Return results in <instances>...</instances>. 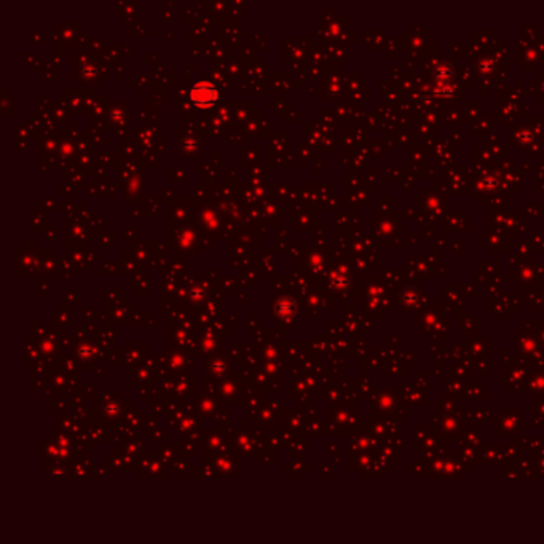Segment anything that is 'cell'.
I'll use <instances>...</instances> for the list:
<instances>
[{
  "mask_svg": "<svg viewBox=\"0 0 544 544\" xmlns=\"http://www.w3.org/2000/svg\"><path fill=\"white\" fill-rule=\"evenodd\" d=\"M190 99L198 107H209L217 99V88L209 81H198L190 91Z\"/></svg>",
  "mask_w": 544,
  "mask_h": 544,
  "instance_id": "obj_1",
  "label": "cell"
}]
</instances>
